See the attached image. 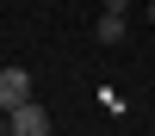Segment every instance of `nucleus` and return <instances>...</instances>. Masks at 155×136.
<instances>
[{"label":"nucleus","mask_w":155,"mask_h":136,"mask_svg":"<svg viewBox=\"0 0 155 136\" xmlns=\"http://www.w3.org/2000/svg\"><path fill=\"white\" fill-rule=\"evenodd\" d=\"M6 136H50V111L37 99H25L19 111H6Z\"/></svg>","instance_id":"f257e3e1"},{"label":"nucleus","mask_w":155,"mask_h":136,"mask_svg":"<svg viewBox=\"0 0 155 136\" xmlns=\"http://www.w3.org/2000/svg\"><path fill=\"white\" fill-rule=\"evenodd\" d=\"M93 37H99V43H124V37H130V25H124V12H99Z\"/></svg>","instance_id":"7ed1b4c3"},{"label":"nucleus","mask_w":155,"mask_h":136,"mask_svg":"<svg viewBox=\"0 0 155 136\" xmlns=\"http://www.w3.org/2000/svg\"><path fill=\"white\" fill-rule=\"evenodd\" d=\"M99 12H130V0H99Z\"/></svg>","instance_id":"20e7f679"},{"label":"nucleus","mask_w":155,"mask_h":136,"mask_svg":"<svg viewBox=\"0 0 155 136\" xmlns=\"http://www.w3.org/2000/svg\"><path fill=\"white\" fill-rule=\"evenodd\" d=\"M31 99V74L25 68H0V111H19Z\"/></svg>","instance_id":"f03ea898"},{"label":"nucleus","mask_w":155,"mask_h":136,"mask_svg":"<svg viewBox=\"0 0 155 136\" xmlns=\"http://www.w3.org/2000/svg\"><path fill=\"white\" fill-rule=\"evenodd\" d=\"M149 25H155V0H149Z\"/></svg>","instance_id":"39448f33"}]
</instances>
